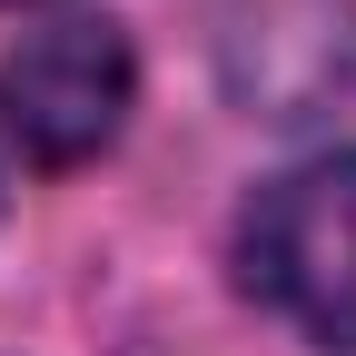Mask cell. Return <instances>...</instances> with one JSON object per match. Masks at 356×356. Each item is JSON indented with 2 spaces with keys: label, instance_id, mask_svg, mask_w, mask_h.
Segmentation results:
<instances>
[{
  "label": "cell",
  "instance_id": "cell-2",
  "mask_svg": "<svg viewBox=\"0 0 356 356\" xmlns=\"http://www.w3.org/2000/svg\"><path fill=\"white\" fill-rule=\"evenodd\" d=\"M139 109V50L119 20H50L0 60V139L30 168L99 159Z\"/></svg>",
  "mask_w": 356,
  "mask_h": 356
},
{
  "label": "cell",
  "instance_id": "cell-3",
  "mask_svg": "<svg viewBox=\"0 0 356 356\" xmlns=\"http://www.w3.org/2000/svg\"><path fill=\"white\" fill-rule=\"evenodd\" d=\"M208 60L267 129L327 119L356 99V0H208Z\"/></svg>",
  "mask_w": 356,
  "mask_h": 356
},
{
  "label": "cell",
  "instance_id": "cell-1",
  "mask_svg": "<svg viewBox=\"0 0 356 356\" xmlns=\"http://www.w3.org/2000/svg\"><path fill=\"white\" fill-rule=\"evenodd\" d=\"M238 287L307 346L356 356V149L267 178L238 218Z\"/></svg>",
  "mask_w": 356,
  "mask_h": 356
}]
</instances>
